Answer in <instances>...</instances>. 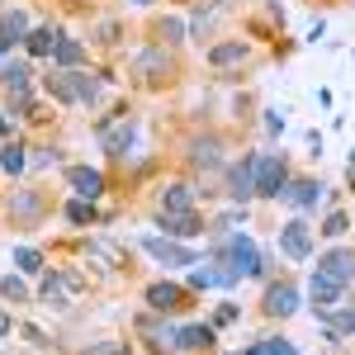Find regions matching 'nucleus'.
Masks as SVG:
<instances>
[{"instance_id": "4468645a", "label": "nucleus", "mask_w": 355, "mask_h": 355, "mask_svg": "<svg viewBox=\"0 0 355 355\" xmlns=\"http://www.w3.org/2000/svg\"><path fill=\"white\" fill-rule=\"evenodd\" d=\"M0 81H5V90H10L19 105H28V100H24V95H28V67H19V62H15V67H5V71H0Z\"/></svg>"}, {"instance_id": "aec40b11", "label": "nucleus", "mask_w": 355, "mask_h": 355, "mask_svg": "<svg viewBox=\"0 0 355 355\" xmlns=\"http://www.w3.org/2000/svg\"><path fill=\"white\" fill-rule=\"evenodd\" d=\"M137 71H142L147 81H166V76H171V57L166 53H147L142 62H137Z\"/></svg>"}, {"instance_id": "20e7f679", "label": "nucleus", "mask_w": 355, "mask_h": 355, "mask_svg": "<svg viewBox=\"0 0 355 355\" xmlns=\"http://www.w3.org/2000/svg\"><path fill=\"white\" fill-rule=\"evenodd\" d=\"M279 246H284V256H294V261H303V256L313 251V227H308L303 218L284 223V227H279Z\"/></svg>"}, {"instance_id": "39448f33", "label": "nucleus", "mask_w": 355, "mask_h": 355, "mask_svg": "<svg viewBox=\"0 0 355 355\" xmlns=\"http://www.w3.org/2000/svg\"><path fill=\"white\" fill-rule=\"evenodd\" d=\"M266 313H270V318L299 313V289H294V284H270V289H266Z\"/></svg>"}, {"instance_id": "7ed1b4c3", "label": "nucleus", "mask_w": 355, "mask_h": 355, "mask_svg": "<svg viewBox=\"0 0 355 355\" xmlns=\"http://www.w3.org/2000/svg\"><path fill=\"white\" fill-rule=\"evenodd\" d=\"M284 180H289V171L279 157H256V194H284Z\"/></svg>"}, {"instance_id": "9d476101", "label": "nucleus", "mask_w": 355, "mask_h": 355, "mask_svg": "<svg viewBox=\"0 0 355 355\" xmlns=\"http://www.w3.org/2000/svg\"><path fill=\"white\" fill-rule=\"evenodd\" d=\"M341 299V279L327 270H313V303L318 308H331V303Z\"/></svg>"}, {"instance_id": "393cba45", "label": "nucleus", "mask_w": 355, "mask_h": 355, "mask_svg": "<svg viewBox=\"0 0 355 355\" xmlns=\"http://www.w3.org/2000/svg\"><path fill=\"white\" fill-rule=\"evenodd\" d=\"M0 294H5V299H15V303H24V299H28L24 279H15V275H10V279H0Z\"/></svg>"}, {"instance_id": "f8f14e48", "label": "nucleus", "mask_w": 355, "mask_h": 355, "mask_svg": "<svg viewBox=\"0 0 355 355\" xmlns=\"http://www.w3.org/2000/svg\"><path fill=\"white\" fill-rule=\"evenodd\" d=\"M318 270L336 275V279H351L355 275V251H327V256L318 261Z\"/></svg>"}, {"instance_id": "c756f323", "label": "nucleus", "mask_w": 355, "mask_h": 355, "mask_svg": "<svg viewBox=\"0 0 355 355\" xmlns=\"http://www.w3.org/2000/svg\"><path fill=\"white\" fill-rule=\"evenodd\" d=\"M15 38H19V33H15V28H10V15H0V53H5V48H10V43H15Z\"/></svg>"}, {"instance_id": "bb28decb", "label": "nucleus", "mask_w": 355, "mask_h": 355, "mask_svg": "<svg viewBox=\"0 0 355 355\" xmlns=\"http://www.w3.org/2000/svg\"><path fill=\"white\" fill-rule=\"evenodd\" d=\"M346 227H351V218H346V214H331V218L322 223V232H327V237H341Z\"/></svg>"}, {"instance_id": "f704fd0d", "label": "nucleus", "mask_w": 355, "mask_h": 355, "mask_svg": "<svg viewBox=\"0 0 355 355\" xmlns=\"http://www.w3.org/2000/svg\"><path fill=\"white\" fill-rule=\"evenodd\" d=\"M133 5H152V0H133Z\"/></svg>"}, {"instance_id": "f3484780", "label": "nucleus", "mask_w": 355, "mask_h": 355, "mask_svg": "<svg viewBox=\"0 0 355 355\" xmlns=\"http://www.w3.org/2000/svg\"><path fill=\"white\" fill-rule=\"evenodd\" d=\"M318 194H322V185H313V180H299V185H289V190L279 194V199H289V204H299V209H313V204H318Z\"/></svg>"}, {"instance_id": "dca6fc26", "label": "nucleus", "mask_w": 355, "mask_h": 355, "mask_svg": "<svg viewBox=\"0 0 355 355\" xmlns=\"http://www.w3.org/2000/svg\"><path fill=\"white\" fill-rule=\"evenodd\" d=\"M175 346H185V351H209V346H214V327H180Z\"/></svg>"}, {"instance_id": "2f4dec72", "label": "nucleus", "mask_w": 355, "mask_h": 355, "mask_svg": "<svg viewBox=\"0 0 355 355\" xmlns=\"http://www.w3.org/2000/svg\"><path fill=\"white\" fill-rule=\"evenodd\" d=\"M341 327H346V331H355V313H346V318H341Z\"/></svg>"}, {"instance_id": "cd10ccee", "label": "nucleus", "mask_w": 355, "mask_h": 355, "mask_svg": "<svg viewBox=\"0 0 355 355\" xmlns=\"http://www.w3.org/2000/svg\"><path fill=\"white\" fill-rule=\"evenodd\" d=\"M194 162H199V166L218 162V142H199V147H194Z\"/></svg>"}, {"instance_id": "0eeeda50", "label": "nucleus", "mask_w": 355, "mask_h": 355, "mask_svg": "<svg viewBox=\"0 0 355 355\" xmlns=\"http://www.w3.org/2000/svg\"><path fill=\"white\" fill-rule=\"evenodd\" d=\"M67 185L81 194V199H95V194L105 190V175L90 171V166H71V171H67Z\"/></svg>"}, {"instance_id": "6e6552de", "label": "nucleus", "mask_w": 355, "mask_h": 355, "mask_svg": "<svg viewBox=\"0 0 355 355\" xmlns=\"http://www.w3.org/2000/svg\"><path fill=\"white\" fill-rule=\"evenodd\" d=\"M147 251L157 256V261H166V266H199L185 246H175V242H166V237H147Z\"/></svg>"}, {"instance_id": "1a4fd4ad", "label": "nucleus", "mask_w": 355, "mask_h": 355, "mask_svg": "<svg viewBox=\"0 0 355 355\" xmlns=\"http://www.w3.org/2000/svg\"><path fill=\"white\" fill-rule=\"evenodd\" d=\"M147 303H152L157 313L185 308V289H180V284H152V289H147Z\"/></svg>"}, {"instance_id": "ddd939ff", "label": "nucleus", "mask_w": 355, "mask_h": 355, "mask_svg": "<svg viewBox=\"0 0 355 355\" xmlns=\"http://www.w3.org/2000/svg\"><path fill=\"white\" fill-rule=\"evenodd\" d=\"M162 223H166L171 237H199L204 232V223L194 218V214H162Z\"/></svg>"}, {"instance_id": "f03ea898", "label": "nucleus", "mask_w": 355, "mask_h": 355, "mask_svg": "<svg viewBox=\"0 0 355 355\" xmlns=\"http://www.w3.org/2000/svg\"><path fill=\"white\" fill-rule=\"evenodd\" d=\"M223 266H227V275H232V279L266 270V266H261V251L246 242V237H227V246H223Z\"/></svg>"}, {"instance_id": "9b49d317", "label": "nucleus", "mask_w": 355, "mask_h": 355, "mask_svg": "<svg viewBox=\"0 0 355 355\" xmlns=\"http://www.w3.org/2000/svg\"><path fill=\"white\" fill-rule=\"evenodd\" d=\"M227 185H232V199H251L256 194V162H242V166H232V175H227Z\"/></svg>"}, {"instance_id": "5701e85b", "label": "nucleus", "mask_w": 355, "mask_h": 355, "mask_svg": "<svg viewBox=\"0 0 355 355\" xmlns=\"http://www.w3.org/2000/svg\"><path fill=\"white\" fill-rule=\"evenodd\" d=\"M53 57L62 62V67H76V62H81V43H76V38H62Z\"/></svg>"}, {"instance_id": "473e14b6", "label": "nucleus", "mask_w": 355, "mask_h": 355, "mask_svg": "<svg viewBox=\"0 0 355 355\" xmlns=\"http://www.w3.org/2000/svg\"><path fill=\"white\" fill-rule=\"evenodd\" d=\"M5 331H10V318H5V313H0V341H5Z\"/></svg>"}, {"instance_id": "6ab92c4d", "label": "nucleus", "mask_w": 355, "mask_h": 355, "mask_svg": "<svg viewBox=\"0 0 355 355\" xmlns=\"http://www.w3.org/2000/svg\"><path fill=\"white\" fill-rule=\"evenodd\" d=\"M71 289H81V279H76V275H67V279H43V299L57 303V308L67 303V294H71Z\"/></svg>"}, {"instance_id": "412c9836", "label": "nucleus", "mask_w": 355, "mask_h": 355, "mask_svg": "<svg viewBox=\"0 0 355 355\" xmlns=\"http://www.w3.org/2000/svg\"><path fill=\"white\" fill-rule=\"evenodd\" d=\"M242 57H246L242 43H218V48L209 53V62H214V67H232V62H242Z\"/></svg>"}, {"instance_id": "b1692460", "label": "nucleus", "mask_w": 355, "mask_h": 355, "mask_svg": "<svg viewBox=\"0 0 355 355\" xmlns=\"http://www.w3.org/2000/svg\"><path fill=\"white\" fill-rule=\"evenodd\" d=\"M15 266L28 270V275H38V270H43V256H38L33 246H19V251H15Z\"/></svg>"}, {"instance_id": "f257e3e1", "label": "nucleus", "mask_w": 355, "mask_h": 355, "mask_svg": "<svg viewBox=\"0 0 355 355\" xmlns=\"http://www.w3.org/2000/svg\"><path fill=\"white\" fill-rule=\"evenodd\" d=\"M48 90H53L57 100H71V105H76V100H95V95H100V81H95V76H90V71H57V76H48Z\"/></svg>"}, {"instance_id": "c9c22d12", "label": "nucleus", "mask_w": 355, "mask_h": 355, "mask_svg": "<svg viewBox=\"0 0 355 355\" xmlns=\"http://www.w3.org/2000/svg\"><path fill=\"white\" fill-rule=\"evenodd\" d=\"M0 133H5V123H0Z\"/></svg>"}, {"instance_id": "2eb2a0df", "label": "nucleus", "mask_w": 355, "mask_h": 355, "mask_svg": "<svg viewBox=\"0 0 355 355\" xmlns=\"http://www.w3.org/2000/svg\"><path fill=\"white\" fill-rule=\"evenodd\" d=\"M190 204H194L190 185H171V190L162 194V214H190Z\"/></svg>"}, {"instance_id": "c85d7f7f", "label": "nucleus", "mask_w": 355, "mask_h": 355, "mask_svg": "<svg viewBox=\"0 0 355 355\" xmlns=\"http://www.w3.org/2000/svg\"><path fill=\"white\" fill-rule=\"evenodd\" d=\"M67 218H71V223H90V204H85V199L67 204Z\"/></svg>"}, {"instance_id": "a878e982", "label": "nucleus", "mask_w": 355, "mask_h": 355, "mask_svg": "<svg viewBox=\"0 0 355 355\" xmlns=\"http://www.w3.org/2000/svg\"><path fill=\"white\" fill-rule=\"evenodd\" d=\"M90 256H100V261H110V266L123 261V256H119V246H110V242H90Z\"/></svg>"}, {"instance_id": "a211bd4d", "label": "nucleus", "mask_w": 355, "mask_h": 355, "mask_svg": "<svg viewBox=\"0 0 355 355\" xmlns=\"http://www.w3.org/2000/svg\"><path fill=\"white\" fill-rule=\"evenodd\" d=\"M57 43H62V33H57V28H33V33H28V53H33V57L57 53Z\"/></svg>"}, {"instance_id": "4be33fe9", "label": "nucleus", "mask_w": 355, "mask_h": 355, "mask_svg": "<svg viewBox=\"0 0 355 355\" xmlns=\"http://www.w3.org/2000/svg\"><path fill=\"white\" fill-rule=\"evenodd\" d=\"M24 147H19V142H5V147H0V166H5V171H24Z\"/></svg>"}, {"instance_id": "423d86ee", "label": "nucleus", "mask_w": 355, "mask_h": 355, "mask_svg": "<svg viewBox=\"0 0 355 355\" xmlns=\"http://www.w3.org/2000/svg\"><path fill=\"white\" fill-rule=\"evenodd\" d=\"M100 142H105V152H114V157H123V152H128V142H133V123H128V119H114V123H100Z\"/></svg>"}, {"instance_id": "72a5a7b5", "label": "nucleus", "mask_w": 355, "mask_h": 355, "mask_svg": "<svg viewBox=\"0 0 355 355\" xmlns=\"http://www.w3.org/2000/svg\"><path fill=\"white\" fill-rule=\"evenodd\" d=\"M351 185H355V157H351Z\"/></svg>"}, {"instance_id": "7c9ffc66", "label": "nucleus", "mask_w": 355, "mask_h": 355, "mask_svg": "<svg viewBox=\"0 0 355 355\" xmlns=\"http://www.w3.org/2000/svg\"><path fill=\"white\" fill-rule=\"evenodd\" d=\"M180 33H185V24H180V19H166V24H162V38H171V43H175Z\"/></svg>"}]
</instances>
